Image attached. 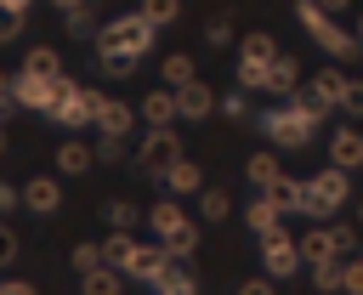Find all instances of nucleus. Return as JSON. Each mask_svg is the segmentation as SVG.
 <instances>
[{
	"instance_id": "nucleus-44",
	"label": "nucleus",
	"mask_w": 363,
	"mask_h": 295,
	"mask_svg": "<svg viewBox=\"0 0 363 295\" xmlns=\"http://www.w3.org/2000/svg\"><path fill=\"white\" fill-rule=\"evenodd\" d=\"M17 34H23V11L0 6V40H17Z\"/></svg>"
},
{
	"instance_id": "nucleus-54",
	"label": "nucleus",
	"mask_w": 363,
	"mask_h": 295,
	"mask_svg": "<svg viewBox=\"0 0 363 295\" xmlns=\"http://www.w3.org/2000/svg\"><path fill=\"white\" fill-rule=\"evenodd\" d=\"M0 153H6V119H0Z\"/></svg>"
},
{
	"instance_id": "nucleus-53",
	"label": "nucleus",
	"mask_w": 363,
	"mask_h": 295,
	"mask_svg": "<svg viewBox=\"0 0 363 295\" xmlns=\"http://www.w3.org/2000/svg\"><path fill=\"white\" fill-rule=\"evenodd\" d=\"M352 34H357V40H363V11H357V23H352Z\"/></svg>"
},
{
	"instance_id": "nucleus-4",
	"label": "nucleus",
	"mask_w": 363,
	"mask_h": 295,
	"mask_svg": "<svg viewBox=\"0 0 363 295\" xmlns=\"http://www.w3.org/2000/svg\"><path fill=\"white\" fill-rule=\"evenodd\" d=\"M346 193H352L346 170H340V165H323V170L306 182V216H312V221H318V216H335V210L346 204Z\"/></svg>"
},
{
	"instance_id": "nucleus-35",
	"label": "nucleus",
	"mask_w": 363,
	"mask_h": 295,
	"mask_svg": "<svg viewBox=\"0 0 363 295\" xmlns=\"http://www.w3.org/2000/svg\"><path fill=\"white\" fill-rule=\"evenodd\" d=\"M102 216H108V227H113V233H130L136 204H130V199H108V210H102Z\"/></svg>"
},
{
	"instance_id": "nucleus-33",
	"label": "nucleus",
	"mask_w": 363,
	"mask_h": 295,
	"mask_svg": "<svg viewBox=\"0 0 363 295\" xmlns=\"http://www.w3.org/2000/svg\"><path fill=\"white\" fill-rule=\"evenodd\" d=\"M136 62H142L136 51H102V74H108V79H130Z\"/></svg>"
},
{
	"instance_id": "nucleus-11",
	"label": "nucleus",
	"mask_w": 363,
	"mask_h": 295,
	"mask_svg": "<svg viewBox=\"0 0 363 295\" xmlns=\"http://www.w3.org/2000/svg\"><path fill=\"white\" fill-rule=\"evenodd\" d=\"M329 165H340V170H357V165H363V130L340 125V130L329 136Z\"/></svg>"
},
{
	"instance_id": "nucleus-30",
	"label": "nucleus",
	"mask_w": 363,
	"mask_h": 295,
	"mask_svg": "<svg viewBox=\"0 0 363 295\" xmlns=\"http://www.w3.org/2000/svg\"><path fill=\"white\" fill-rule=\"evenodd\" d=\"M193 250H199V227H193V221H187L182 233H170V238H164V255H170L176 267H182V261H187Z\"/></svg>"
},
{
	"instance_id": "nucleus-40",
	"label": "nucleus",
	"mask_w": 363,
	"mask_h": 295,
	"mask_svg": "<svg viewBox=\"0 0 363 295\" xmlns=\"http://www.w3.org/2000/svg\"><path fill=\"white\" fill-rule=\"evenodd\" d=\"M125 148H130L125 136H102V142H96V159H102V165H119V159H125Z\"/></svg>"
},
{
	"instance_id": "nucleus-14",
	"label": "nucleus",
	"mask_w": 363,
	"mask_h": 295,
	"mask_svg": "<svg viewBox=\"0 0 363 295\" xmlns=\"http://www.w3.org/2000/svg\"><path fill=\"white\" fill-rule=\"evenodd\" d=\"M295 91H301V68H295V57L278 51V57H272V74H267V96L284 102V96H295Z\"/></svg>"
},
{
	"instance_id": "nucleus-6",
	"label": "nucleus",
	"mask_w": 363,
	"mask_h": 295,
	"mask_svg": "<svg viewBox=\"0 0 363 295\" xmlns=\"http://www.w3.org/2000/svg\"><path fill=\"white\" fill-rule=\"evenodd\" d=\"M261 267H267V278H289L295 267H306V261H301V238H289L284 227L267 233V238H261Z\"/></svg>"
},
{
	"instance_id": "nucleus-27",
	"label": "nucleus",
	"mask_w": 363,
	"mask_h": 295,
	"mask_svg": "<svg viewBox=\"0 0 363 295\" xmlns=\"http://www.w3.org/2000/svg\"><path fill=\"white\" fill-rule=\"evenodd\" d=\"M23 68H28V74H40V79H57V74H62V57H57L51 45H34V51L23 57Z\"/></svg>"
},
{
	"instance_id": "nucleus-18",
	"label": "nucleus",
	"mask_w": 363,
	"mask_h": 295,
	"mask_svg": "<svg viewBox=\"0 0 363 295\" xmlns=\"http://www.w3.org/2000/svg\"><path fill=\"white\" fill-rule=\"evenodd\" d=\"M312 40H318V45L329 51V57H340V62H346V57H357V45H363V40L352 34V28H335V17H329V23H323V28L312 34Z\"/></svg>"
},
{
	"instance_id": "nucleus-31",
	"label": "nucleus",
	"mask_w": 363,
	"mask_h": 295,
	"mask_svg": "<svg viewBox=\"0 0 363 295\" xmlns=\"http://www.w3.org/2000/svg\"><path fill=\"white\" fill-rule=\"evenodd\" d=\"M136 11H142V17L153 23V28H170V23L182 17V0H142Z\"/></svg>"
},
{
	"instance_id": "nucleus-29",
	"label": "nucleus",
	"mask_w": 363,
	"mask_h": 295,
	"mask_svg": "<svg viewBox=\"0 0 363 295\" xmlns=\"http://www.w3.org/2000/svg\"><path fill=\"white\" fill-rule=\"evenodd\" d=\"M164 85H170V91L193 85V57H187V51H170V57H164Z\"/></svg>"
},
{
	"instance_id": "nucleus-49",
	"label": "nucleus",
	"mask_w": 363,
	"mask_h": 295,
	"mask_svg": "<svg viewBox=\"0 0 363 295\" xmlns=\"http://www.w3.org/2000/svg\"><path fill=\"white\" fill-rule=\"evenodd\" d=\"M0 295H34V284H23V278H11V284H0Z\"/></svg>"
},
{
	"instance_id": "nucleus-9",
	"label": "nucleus",
	"mask_w": 363,
	"mask_h": 295,
	"mask_svg": "<svg viewBox=\"0 0 363 295\" xmlns=\"http://www.w3.org/2000/svg\"><path fill=\"white\" fill-rule=\"evenodd\" d=\"M306 91H312L318 102H329V108H340V102L352 96V79H346L340 68H318V74L306 79Z\"/></svg>"
},
{
	"instance_id": "nucleus-26",
	"label": "nucleus",
	"mask_w": 363,
	"mask_h": 295,
	"mask_svg": "<svg viewBox=\"0 0 363 295\" xmlns=\"http://www.w3.org/2000/svg\"><path fill=\"white\" fill-rule=\"evenodd\" d=\"M125 289V272L119 267H96V272H85V284H79V295H119Z\"/></svg>"
},
{
	"instance_id": "nucleus-7",
	"label": "nucleus",
	"mask_w": 363,
	"mask_h": 295,
	"mask_svg": "<svg viewBox=\"0 0 363 295\" xmlns=\"http://www.w3.org/2000/svg\"><path fill=\"white\" fill-rule=\"evenodd\" d=\"M62 79V74H57ZM57 79H40V74H28V68H17L11 74V96H17V108H40V113H51V96H57Z\"/></svg>"
},
{
	"instance_id": "nucleus-13",
	"label": "nucleus",
	"mask_w": 363,
	"mask_h": 295,
	"mask_svg": "<svg viewBox=\"0 0 363 295\" xmlns=\"http://www.w3.org/2000/svg\"><path fill=\"white\" fill-rule=\"evenodd\" d=\"M62 204V187L51 182V176H34V182H23V210H34V216H51Z\"/></svg>"
},
{
	"instance_id": "nucleus-16",
	"label": "nucleus",
	"mask_w": 363,
	"mask_h": 295,
	"mask_svg": "<svg viewBox=\"0 0 363 295\" xmlns=\"http://www.w3.org/2000/svg\"><path fill=\"white\" fill-rule=\"evenodd\" d=\"M91 159H96V148H91V142H79V136L57 142V170H62V176H85V170H91Z\"/></svg>"
},
{
	"instance_id": "nucleus-8",
	"label": "nucleus",
	"mask_w": 363,
	"mask_h": 295,
	"mask_svg": "<svg viewBox=\"0 0 363 295\" xmlns=\"http://www.w3.org/2000/svg\"><path fill=\"white\" fill-rule=\"evenodd\" d=\"M136 113L147 119V130H153V125H176V119H182V96H176L170 85H153V91L136 102Z\"/></svg>"
},
{
	"instance_id": "nucleus-43",
	"label": "nucleus",
	"mask_w": 363,
	"mask_h": 295,
	"mask_svg": "<svg viewBox=\"0 0 363 295\" xmlns=\"http://www.w3.org/2000/svg\"><path fill=\"white\" fill-rule=\"evenodd\" d=\"M17 250H23V244H17V233L0 221V267H11V261H17Z\"/></svg>"
},
{
	"instance_id": "nucleus-20",
	"label": "nucleus",
	"mask_w": 363,
	"mask_h": 295,
	"mask_svg": "<svg viewBox=\"0 0 363 295\" xmlns=\"http://www.w3.org/2000/svg\"><path fill=\"white\" fill-rule=\"evenodd\" d=\"M102 250H108V267H119V272L130 278V267H136V255H142L136 233H108V238H102Z\"/></svg>"
},
{
	"instance_id": "nucleus-1",
	"label": "nucleus",
	"mask_w": 363,
	"mask_h": 295,
	"mask_svg": "<svg viewBox=\"0 0 363 295\" xmlns=\"http://www.w3.org/2000/svg\"><path fill=\"white\" fill-rule=\"evenodd\" d=\"M261 130H267V142H272V148H306V142H312V130H318V119H312V113H301L295 102H272V108L261 113Z\"/></svg>"
},
{
	"instance_id": "nucleus-48",
	"label": "nucleus",
	"mask_w": 363,
	"mask_h": 295,
	"mask_svg": "<svg viewBox=\"0 0 363 295\" xmlns=\"http://www.w3.org/2000/svg\"><path fill=\"white\" fill-rule=\"evenodd\" d=\"M17 108V96H11V74H0V119Z\"/></svg>"
},
{
	"instance_id": "nucleus-46",
	"label": "nucleus",
	"mask_w": 363,
	"mask_h": 295,
	"mask_svg": "<svg viewBox=\"0 0 363 295\" xmlns=\"http://www.w3.org/2000/svg\"><path fill=\"white\" fill-rule=\"evenodd\" d=\"M238 295H278V289H272V278H244Z\"/></svg>"
},
{
	"instance_id": "nucleus-23",
	"label": "nucleus",
	"mask_w": 363,
	"mask_h": 295,
	"mask_svg": "<svg viewBox=\"0 0 363 295\" xmlns=\"http://www.w3.org/2000/svg\"><path fill=\"white\" fill-rule=\"evenodd\" d=\"M238 57H244V62H272V57H278V40H272L267 28H255V34L238 40Z\"/></svg>"
},
{
	"instance_id": "nucleus-32",
	"label": "nucleus",
	"mask_w": 363,
	"mask_h": 295,
	"mask_svg": "<svg viewBox=\"0 0 363 295\" xmlns=\"http://www.w3.org/2000/svg\"><path fill=\"white\" fill-rule=\"evenodd\" d=\"M153 289H159V295H199V278H193L187 267H170V272H164Z\"/></svg>"
},
{
	"instance_id": "nucleus-36",
	"label": "nucleus",
	"mask_w": 363,
	"mask_h": 295,
	"mask_svg": "<svg viewBox=\"0 0 363 295\" xmlns=\"http://www.w3.org/2000/svg\"><path fill=\"white\" fill-rule=\"evenodd\" d=\"M340 295H363V261L357 255L340 261Z\"/></svg>"
},
{
	"instance_id": "nucleus-50",
	"label": "nucleus",
	"mask_w": 363,
	"mask_h": 295,
	"mask_svg": "<svg viewBox=\"0 0 363 295\" xmlns=\"http://www.w3.org/2000/svg\"><path fill=\"white\" fill-rule=\"evenodd\" d=\"M318 6H323V11H346L352 0H318Z\"/></svg>"
},
{
	"instance_id": "nucleus-12",
	"label": "nucleus",
	"mask_w": 363,
	"mask_h": 295,
	"mask_svg": "<svg viewBox=\"0 0 363 295\" xmlns=\"http://www.w3.org/2000/svg\"><path fill=\"white\" fill-rule=\"evenodd\" d=\"M159 182H164L170 193H204V170H199L193 159H170V165L159 170Z\"/></svg>"
},
{
	"instance_id": "nucleus-42",
	"label": "nucleus",
	"mask_w": 363,
	"mask_h": 295,
	"mask_svg": "<svg viewBox=\"0 0 363 295\" xmlns=\"http://www.w3.org/2000/svg\"><path fill=\"white\" fill-rule=\"evenodd\" d=\"M329 238H335V250H340V255H352V250H357V233H352L346 221H335V227H329Z\"/></svg>"
},
{
	"instance_id": "nucleus-3",
	"label": "nucleus",
	"mask_w": 363,
	"mask_h": 295,
	"mask_svg": "<svg viewBox=\"0 0 363 295\" xmlns=\"http://www.w3.org/2000/svg\"><path fill=\"white\" fill-rule=\"evenodd\" d=\"M96 102H102V91H85V85H74V79L62 74V79H57V96H51V113H45V119H57V125L79 130V125H96Z\"/></svg>"
},
{
	"instance_id": "nucleus-22",
	"label": "nucleus",
	"mask_w": 363,
	"mask_h": 295,
	"mask_svg": "<svg viewBox=\"0 0 363 295\" xmlns=\"http://www.w3.org/2000/svg\"><path fill=\"white\" fill-rule=\"evenodd\" d=\"M267 193H272V204H278L284 216H289V210H306V182H295V176H278Z\"/></svg>"
},
{
	"instance_id": "nucleus-15",
	"label": "nucleus",
	"mask_w": 363,
	"mask_h": 295,
	"mask_svg": "<svg viewBox=\"0 0 363 295\" xmlns=\"http://www.w3.org/2000/svg\"><path fill=\"white\" fill-rule=\"evenodd\" d=\"M176 96H182V119H210V113L221 108V96H216L210 85H199V79H193V85H182Z\"/></svg>"
},
{
	"instance_id": "nucleus-10",
	"label": "nucleus",
	"mask_w": 363,
	"mask_h": 295,
	"mask_svg": "<svg viewBox=\"0 0 363 295\" xmlns=\"http://www.w3.org/2000/svg\"><path fill=\"white\" fill-rule=\"evenodd\" d=\"M130 125H136V108L130 102H119V96H102L96 102V130L102 136H125Z\"/></svg>"
},
{
	"instance_id": "nucleus-2",
	"label": "nucleus",
	"mask_w": 363,
	"mask_h": 295,
	"mask_svg": "<svg viewBox=\"0 0 363 295\" xmlns=\"http://www.w3.org/2000/svg\"><path fill=\"white\" fill-rule=\"evenodd\" d=\"M153 34H159V28H153L142 11H119L113 23H102V34H96V51H136V57H147Z\"/></svg>"
},
{
	"instance_id": "nucleus-38",
	"label": "nucleus",
	"mask_w": 363,
	"mask_h": 295,
	"mask_svg": "<svg viewBox=\"0 0 363 295\" xmlns=\"http://www.w3.org/2000/svg\"><path fill=\"white\" fill-rule=\"evenodd\" d=\"M62 28H68L74 40H85V34H102V28H96L91 17H85V6H79V11H62Z\"/></svg>"
},
{
	"instance_id": "nucleus-5",
	"label": "nucleus",
	"mask_w": 363,
	"mask_h": 295,
	"mask_svg": "<svg viewBox=\"0 0 363 295\" xmlns=\"http://www.w3.org/2000/svg\"><path fill=\"white\" fill-rule=\"evenodd\" d=\"M170 159H182V142H176V130H170V125H153V130L136 142V165H142L147 176H159Z\"/></svg>"
},
{
	"instance_id": "nucleus-52",
	"label": "nucleus",
	"mask_w": 363,
	"mask_h": 295,
	"mask_svg": "<svg viewBox=\"0 0 363 295\" xmlns=\"http://www.w3.org/2000/svg\"><path fill=\"white\" fill-rule=\"evenodd\" d=\"M51 6H62V11H79V6H85V0H51Z\"/></svg>"
},
{
	"instance_id": "nucleus-51",
	"label": "nucleus",
	"mask_w": 363,
	"mask_h": 295,
	"mask_svg": "<svg viewBox=\"0 0 363 295\" xmlns=\"http://www.w3.org/2000/svg\"><path fill=\"white\" fill-rule=\"evenodd\" d=\"M0 6H11V11H28V6H34V0H0Z\"/></svg>"
},
{
	"instance_id": "nucleus-19",
	"label": "nucleus",
	"mask_w": 363,
	"mask_h": 295,
	"mask_svg": "<svg viewBox=\"0 0 363 295\" xmlns=\"http://www.w3.org/2000/svg\"><path fill=\"white\" fill-rule=\"evenodd\" d=\"M244 176H250V187H261V193H267V187L284 176V170H278V153H272V148H255V153L244 159Z\"/></svg>"
},
{
	"instance_id": "nucleus-28",
	"label": "nucleus",
	"mask_w": 363,
	"mask_h": 295,
	"mask_svg": "<svg viewBox=\"0 0 363 295\" xmlns=\"http://www.w3.org/2000/svg\"><path fill=\"white\" fill-rule=\"evenodd\" d=\"M199 216H204V221H227V216H233L227 187H204V193H199Z\"/></svg>"
},
{
	"instance_id": "nucleus-55",
	"label": "nucleus",
	"mask_w": 363,
	"mask_h": 295,
	"mask_svg": "<svg viewBox=\"0 0 363 295\" xmlns=\"http://www.w3.org/2000/svg\"><path fill=\"white\" fill-rule=\"evenodd\" d=\"M357 221H363V204H357Z\"/></svg>"
},
{
	"instance_id": "nucleus-34",
	"label": "nucleus",
	"mask_w": 363,
	"mask_h": 295,
	"mask_svg": "<svg viewBox=\"0 0 363 295\" xmlns=\"http://www.w3.org/2000/svg\"><path fill=\"white\" fill-rule=\"evenodd\" d=\"M96 267H108V250H102V244H91V238H85V244H74V272L85 278V272H96Z\"/></svg>"
},
{
	"instance_id": "nucleus-45",
	"label": "nucleus",
	"mask_w": 363,
	"mask_h": 295,
	"mask_svg": "<svg viewBox=\"0 0 363 295\" xmlns=\"http://www.w3.org/2000/svg\"><path fill=\"white\" fill-rule=\"evenodd\" d=\"M17 204H23V187H11V182H0V216H6V210H17Z\"/></svg>"
},
{
	"instance_id": "nucleus-17",
	"label": "nucleus",
	"mask_w": 363,
	"mask_h": 295,
	"mask_svg": "<svg viewBox=\"0 0 363 295\" xmlns=\"http://www.w3.org/2000/svg\"><path fill=\"white\" fill-rule=\"evenodd\" d=\"M170 267H176V261L164 255V244H142V255H136V267H130V278H136V284H159V278H164Z\"/></svg>"
},
{
	"instance_id": "nucleus-37",
	"label": "nucleus",
	"mask_w": 363,
	"mask_h": 295,
	"mask_svg": "<svg viewBox=\"0 0 363 295\" xmlns=\"http://www.w3.org/2000/svg\"><path fill=\"white\" fill-rule=\"evenodd\" d=\"M221 113H227V119H250V91H244V85H233V91L221 96Z\"/></svg>"
},
{
	"instance_id": "nucleus-47",
	"label": "nucleus",
	"mask_w": 363,
	"mask_h": 295,
	"mask_svg": "<svg viewBox=\"0 0 363 295\" xmlns=\"http://www.w3.org/2000/svg\"><path fill=\"white\" fill-rule=\"evenodd\" d=\"M340 113H352V119H357V113H363V85H357V79H352V96H346V102H340Z\"/></svg>"
},
{
	"instance_id": "nucleus-24",
	"label": "nucleus",
	"mask_w": 363,
	"mask_h": 295,
	"mask_svg": "<svg viewBox=\"0 0 363 295\" xmlns=\"http://www.w3.org/2000/svg\"><path fill=\"white\" fill-rule=\"evenodd\" d=\"M250 227H255V233H261V238H267V233H278V227H284V210H278V204H272V193H261V199H255V204H250Z\"/></svg>"
},
{
	"instance_id": "nucleus-41",
	"label": "nucleus",
	"mask_w": 363,
	"mask_h": 295,
	"mask_svg": "<svg viewBox=\"0 0 363 295\" xmlns=\"http://www.w3.org/2000/svg\"><path fill=\"white\" fill-rule=\"evenodd\" d=\"M204 40H210V45H227V40H233V17H210V23H204Z\"/></svg>"
},
{
	"instance_id": "nucleus-21",
	"label": "nucleus",
	"mask_w": 363,
	"mask_h": 295,
	"mask_svg": "<svg viewBox=\"0 0 363 295\" xmlns=\"http://www.w3.org/2000/svg\"><path fill=\"white\" fill-rule=\"evenodd\" d=\"M340 250H335V238H329V227H312L306 238H301V261L306 267H323V261H335Z\"/></svg>"
},
{
	"instance_id": "nucleus-25",
	"label": "nucleus",
	"mask_w": 363,
	"mask_h": 295,
	"mask_svg": "<svg viewBox=\"0 0 363 295\" xmlns=\"http://www.w3.org/2000/svg\"><path fill=\"white\" fill-rule=\"evenodd\" d=\"M147 227H153L159 238H170V233H182V227H187V216H182V204H170V199H164V204H153V210H147Z\"/></svg>"
},
{
	"instance_id": "nucleus-39",
	"label": "nucleus",
	"mask_w": 363,
	"mask_h": 295,
	"mask_svg": "<svg viewBox=\"0 0 363 295\" xmlns=\"http://www.w3.org/2000/svg\"><path fill=\"white\" fill-rule=\"evenodd\" d=\"M340 261H346V255H335V261L312 267V284H318V289H340Z\"/></svg>"
}]
</instances>
